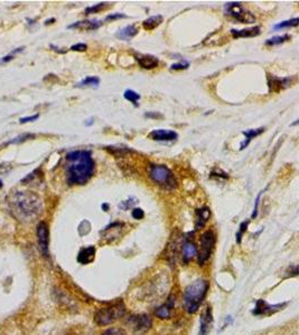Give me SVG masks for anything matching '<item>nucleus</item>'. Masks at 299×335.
Masks as SVG:
<instances>
[{
    "label": "nucleus",
    "instance_id": "obj_1",
    "mask_svg": "<svg viewBox=\"0 0 299 335\" xmlns=\"http://www.w3.org/2000/svg\"><path fill=\"white\" fill-rule=\"evenodd\" d=\"M64 168L68 184H84L93 176L94 161L86 150L71 151L65 156Z\"/></svg>",
    "mask_w": 299,
    "mask_h": 335
},
{
    "label": "nucleus",
    "instance_id": "obj_2",
    "mask_svg": "<svg viewBox=\"0 0 299 335\" xmlns=\"http://www.w3.org/2000/svg\"><path fill=\"white\" fill-rule=\"evenodd\" d=\"M8 206L17 220L33 221L42 212V200L32 191H16L8 199Z\"/></svg>",
    "mask_w": 299,
    "mask_h": 335
},
{
    "label": "nucleus",
    "instance_id": "obj_3",
    "mask_svg": "<svg viewBox=\"0 0 299 335\" xmlns=\"http://www.w3.org/2000/svg\"><path fill=\"white\" fill-rule=\"evenodd\" d=\"M208 289V283L204 279H197L188 285L184 292V306L187 313L194 314L205 298Z\"/></svg>",
    "mask_w": 299,
    "mask_h": 335
},
{
    "label": "nucleus",
    "instance_id": "obj_4",
    "mask_svg": "<svg viewBox=\"0 0 299 335\" xmlns=\"http://www.w3.org/2000/svg\"><path fill=\"white\" fill-rule=\"evenodd\" d=\"M149 178L154 183L165 190H174L177 188V180L173 172L164 164H152L149 168Z\"/></svg>",
    "mask_w": 299,
    "mask_h": 335
},
{
    "label": "nucleus",
    "instance_id": "obj_5",
    "mask_svg": "<svg viewBox=\"0 0 299 335\" xmlns=\"http://www.w3.org/2000/svg\"><path fill=\"white\" fill-rule=\"evenodd\" d=\"M126 307L123 302H118L112 305H109L106 307H101L99 309L94 315V322H96L99 326H106L110 324L114 323L119 318L125 315Z\"/></svg>",
    "mask_w": 299,
    "mask_h": 335
},
{
    "label": "nucleus",
    "instance_id": "obj_6",
    "mask_svg": "<svg viewBox=\"0 0 299 335\" xmlns=\"http://www.w3.org/2000/svg\"><path fill=\"white\" fill-rule=\"evenodd\" d=\"M224 14L226 16L232 17V18L241 22V24H252V22L256 21L254 15H252L250 11H248L243 7L241 3H226L224 5Z\"/></svg>",
    "mask_w": 299,
    "mask_h": 335
},
{
    "label": "nucleus",
    "instance_id": "obj_7",
    "mask_svg": "<svg viewBox=\"0 0 299 335\" xmlns=\"http://www.w3.org/2000/svg\"><path fill=\"white\" fill-rule=\"evenodd\" d=\"M215 234L212 230H207L202 234L201 243L197 250V259L199 265H204L210 259L215 246Z\"/></svg>",
    "mask_w": 299,
    "mask_h": 335
},
{
    "label": "nucleus",
    "instance_id": "obj_8",
    "mask_svg": "<svg viewBox=\"0 0 299 335\" xmlns=\"http://www.w3.org/2000/svg\"><path fill=\"white\" fill-rule=\"evenodd\" d=\"M127 324L131 327L132 331L136 334H145L152 328L153 322L152 318L146 314H140V315H131L128 320H127Z\"/></svg>",
    "mask_w": 299,
    "mask_h": 335
},
{
    "label": "nucleus",
    "instance_id": "obj_9",
    "mask_svg": "<svg viewBox=\"0 0 299 335\" xmlns=\"http://www.w3.org/2000/svg\"><path fill=\"white\" fill-rule=\"evenodd\" d=\"M36 233H37L38 247H40L41 253L43 254V256L48 257V255H49V251H48L49 231H48V226L45 221H41L40 223H38Z\"/></svg>",
    "mask_w": 299,
    "mask_h": 335
},
{
    "label": "nucleus",
    "instance_id": "obj_10",
    "mask_svg": "<svg viewBox=\"0 0 299 335\" xmlns=\"http://www.w3.org/2000/svg\"><path fill=\"white\" fill-rule=\"evenodd\" d=\"M285 304H277V305H270L263 299H259L256 304V309L252 311L253 315H271L275 314L276 312L282 310Z\"/></svg>",
    "mask_w": 299,
    "mask_h": 335
},
{
    "label": "nucleus",
    "instance_id": "obj_11",
    "mask_svg": "<svg viewBox=\"0 0 299 335\" xmlns=\"http://www.w3.org/2000/svg\"><path fill=\"white\" fill-rule=\"evenodd\" d=\"M199 335H207L211 332L212 326H213V313H212V307L207 306L206 310L201 316L199 320Z\"/></svg>",
    "mask_w": 299,
    "mask_h": 335
},
{
    "label": "nucleus",
    "instance_id": "obj_12",
    "mask_svg": "<svg viewBox=\"0 0 299 335\" xmlns=\"http://www.w3.org/2000/svg\"><path fill=\"white\" fill-rule=\"evenodd\" d=\"M149 138L155 140V141H174L178 138V134L173 130H165V128H158V130H153L149 133Z\"/></svg>",
    "mask_w": 299,
    "mask_h": 335
},
{
    "label": "nucleus",
    "instance_id": "obj_13",
    "mask_svg": "<svg viewBox=\"0 0 299 335\" xmlns=\"http://www.w3.org/2000/svg\"><path fill=\"white\" fill-rule=\"evenodd\" d=\"M175 306V296L170 295L167 302L162 306H159L158 309L155 311V314H156L157 317L162 318V320H165V318H169L171 315V311H173Z\"/></svg>",
    "mask_w": 299,
    "mask_h": 335
},
{
    "label": "nucleus",
    "instance_id": "obj_14",
    "mask_svg": "<svg viewBox=\"0 0 299 335\" xmlns=\"http://www.w3.org/2000/svg\"><path fill=\"white\" fill-rule=\"evenodd\" d=\"M135 58L142 69L152 70L158 66V58L156 56L146 55V54H136Z\"/></svg>",
    "mask_w": 299,
    "mask_h": 335
},
{
    "label": "nucleus",
    "instance_id": "obj_15",
    "mask_svg": "<svg viewBox=\"0 0 299 335\" xmlns=\"http://www.w3.org/2000/svg\"><path fill=\"white\" fill-rule=\"evenodd\" d=\"M102 25L101 20L98 19H87V20H82V21H76L74 24L68 26L69 29L71 28H75V29H81V30H96L100 26Z\"/></svg>",
    "mask_w": 299,
    "mask_h": 335
},
{
    "label": "nucleus",
    "instance_id": "obj_16",
    "mask_svg": "<svg viewBox=\"0 0 299 335\" xmlns=\"http://www.w3.org/2000/svg\"><path fill=\"white\" fill-rule=\"evenodd\" d=\"M197 253V248L195 244L192 240L186 239L184 244H183V260L184 262H188L194 258V256Z\"/></svg>",
    "mask_w": 299,
    "mask_h": 335
},
{
    "label": "nucleus",
    "instance_id": "obj_17",
    "mask_svg": "<svg viewBox=\"0 0 299 335\" xmlns=\"http://www.w3.org/2000/svg\"><path fill=\"white\" fill-rule=\"evenodd\" d=\"M260 27L256 26V27H250V28H246V29H240V30H236V29H231V34L232 36L234 38H249V37H256L258 35H260Z\"/></svg>",
    "mask_w": 299,
    "mask_h": 335
},
{
    "label": "nucleus",
    "instance_id": "obj_18",
    "mask_svg": "<svg viewBox=\"0 0 299 335\" xmlns=\"http://www.w3.org/2000/svg\"><path fill=\"white\" fill-rule=\"evenodd\" d=\"M210 216H211V211L207 208V207H204V208L197 209L196 211V220H195V229H201L204 226L206 225L207 220L210 219Z\"/></svg>",
    "mask_w": 299,
    "mask_h": 335
},
{
    "label": "nucleus",
    "instance_id": "obj_19",
    "mask_svg": "<svg viewBox=\"0 0 299 335\" xmlns=\"http://www.w3.org/2000/svg\"><path fill=\"white\" fill-rule=\"evenodd\" d=\"M290 83H291L290 78H279V77L273 76L271 81H269V87L271 91L279 92L282 88L289 86Z\"/></svg>",
    "mask_w": 299,
    "mask_h": 335
},
{
    "label": "nucleus",
    "instance_id": "obj_20",
    "mask_svg": "<svg viewBox=\"0 0 299 335\" xmlns=\"http://www.w3.org/2000/svg\"><path fill=\"white\" fill-rule=\"evenodd\" d=\"M94 255H96V248H94L93 246H90V247L83 248L80 251L79 256H77V260H79L81 264L86 265L94 259Z\"/></svg>",
    "mask_w": 299,
    "mask_h": 335
},
{
    "label": "nucleus",
    "instance_id": "obj_21",
    "mask_svg": "<svg viewBox=\"0 0 299 335\" xmlns=\"http://www.w3.org/2000/svg\"><path fill=\"white\" fill-rule=\"evenodd\" d=\"M137 34H138V28L135 25H128L115 34V37L123 39V41H129V39L134 38Z\"/></svg>",
    "mask_w": 299,
    "mask_h": 335
},
{
    "label": "nucleus",
    "instance_id": "obj_22",
    "mask_svg": "<svg viewBox=\"0 0 299 335\" xmlns=\"http://www.w3.org/2000/svg\"><path fill=\"white\" fill-rule=\"evenodd\" d=\"M264 132V127H259V128H251V130H247V131H243L242 134L246 137V140L243 141L240 145V150L246 149L249 143L251 142V140L254 139L256 137H259L260 134Z\"/></svg>",
    "mask_w": 299,
    "mask_h": 335
},
{
    "label": "nucleus",
    "instance_id": "obj_23",
    "mask_svg": "<svg viewBox=\"0 0 299 335\" xmlns=\"http://www.w3.org/2000/svg\"><path fill=\"white\" fill-rule=\"evenodd\" d=\"M162 22H163V16L156 15V16L149 17L148 19H146L142 22V26L147 30H153V29H155V28H157L160 24H162Z\"/></svg>",
    "mask_w": 299,
    "mask_h": 335
},
{
    "label": "nucleus",
    "instance_id": "obj_24",
    "mask_svg": "<svg viewBox=\"0 0 299 335\" xmlns=\"http://www.w3.org/2000/svg\"><path fill=\"white\" fill-rule=\"evenodd\" d=\"M100 84V78L97 76H87L76 84V87H98Z\"/></svg>",
    "mask_w": 299,
    "mask_h": 335
},
{
    "label": "nucleus",
    "instance_id": "obj_25",
    "mask_svg": "<svg viewBox=\"0 0 299 335\" xmlns=\"http://www.w3.org/2000/svg\"><path fill=\"white\" fill-rule=\"evenodd\" d=\"M124 97L131 102L135 106H138V100L140 99V95L138 94L137 92L132 91V89H126L125 93H124Z\"/></svg>",
    "mask_w": 299,
    "mask_h": 335
},
{
    "label": "nucleus",
    "instance_id": "obj_26",
    "mask_svg": "<svg viewBox=\"0 0 299 335\" xmlns=\"http://www.w3.org/2000/svg\"><path fill=\"white\" fill-rule=\"evenodd\" d=\"M290 38L289 35H282V36H275L273 38H269L265 41V45L267 46H276V45H280L282 43H285L286 41Z\"/></svg>",
    "mask_w": 299,
    "mask_h": 335
},
{
    "label": "nucleus",
    "instance_id": "obj_27",
    "mask_svg": "<svg viewBox=\"0 0 299 335\" xmlns=\"http://www.w3.org/2000/svg\"><path fill=\"white\" fill-rule=\"evenodd\" d=\"M298 22H299V19L298 18H293V19L281 21V22H279V24H277V25L274 26V29L275 30H279V29H284V28L296 27L298 25Z\"/></svg>",
    "mask_w": 299,
    "mask_h": 335
},
{
    "label": "nucleus",
    "instance_id": "obj_28",
    "mask_svg": "<svg viewBox=\"0 0 299 335\" xmlns=\"http://www.w3.org/2000/svg\"><path fill=\"white\" fill-rule=\"evenodd\" d=\"M35 138V134H31V133H27V134H21L19 137H16L14 138L12 141H9L8 144H20L27 140H31V139H34Z\"/></svg>",
    "mask_w": 299,
    "mask_h": 335
},
{
    "label": "nucleus",
    "instance_id": "obj_29",
    "mask_svg": "<svg viewBox=\"0 0 299 335\" xmlns=\"http://www.w3.org/2000/svg\"><path fill=\"white\" fill-rule=\"evenodd\" d=\"M23 50H24V47H19V48L14 49L13 52L10 53V54H8V55H6V56H4V57H3L2 59H0V63H2V64H6V63H8V61L13 60V59L15 58V55H16V54H17V53H21V52H23Z\"/></svg>",
    "mask_w": 299,
    "mask_h": 335
},
{
    "label": "nucleus",
    "instance_id": "obj_30",
    "mask_svg": "<svg viewBox=\"0 0 299 335\" xmlns=\"http://www.w3.org/2000/svg\"><path fill=\"white\" fill-rule=\"evenodd\" d=\"M106 5H107L106 3H100L98 5H94V6H92V7H87L84 13H85V15L97 14V13H99L100 10H102L104 7H106Z\"/></svg>",
    "mask_w": 299,
    "mask_h": 335
},
{
    "label": "nucleus",
    "instance_id": "obj_31",
    "mask_svg": "<svg viewBox=\"0 0 299 335\" xmlns=\"http://www.w3.org/2000/svg\"><path fill=\"white\" fill-rule=\"evenodd\" d=\"M248 226H249V221H243L240 225L239 231H237V233H236V243L237 244H241V238L243 236V233L247 231Z\"/></svg>",
    "mask_w": 299,
    "mask_h": 335
},
{
    "label": "nucleus",
    "instance_id": "obj_32",
    "mask_svg": "<svg viewBox=\"0 0 299 335\" xmlns=\"http://www.w3.org/2000/svg\"><path fill=\"white\" fill-rule=\"evenodd\" d=\"M102 335H126V333L124 329H121V328L111 327V328H108L107 331H104Z\"/></svg>",
    "mask_w": 299,
    "mask_h": 335
},
{
    "label": "nucleus",
    "instance_id": "obj_33",
    "mask_svg": "<svg viewBox=\"0 0 299 335\" xmlns=\"http://www.w3.org/2000/svg\"><path fill=\"white\" fill-rule=\"evenodd\" d=\"M190 67V63L188 61H182V63H176L170 66V70L173 71H181V70H186Z\"/></svg>",
    "mask_w": 299,
    "mask_h": 335
},
{
    "label": "nucleus",
    "instance_id": "obj_34",
    "mask_svg": "<svg viewBox=\"0 0 299 335\" xmlns=\"http://www.w3.org/2000/svg\"><path fill=\"white\" fill-rule=\"evenodd\" d=\"M131 216H132V218H135V219L140 220L143 217H145V212H143V210L141 208H134V210H132V212H131Z\"/></svg>",
    "mask_w": 299,
    "mask_h": 335
},
{
    "label": "nucleus",
    "instance_id": "obj_35",
    "mask_svg": "<svg viewBox=\"0 0 299 335\" xmlns=\"http://www.w3.org/2000/svg\"><path fill=\"white\" fill-rule=\"evenodd\" d=\"M262 192H263V191H260V193L258 194V197H257V199H256V204H254L253 212H252V215H251V218H252V219H254V218H257V216H258V211H259V205H260V199H261Z\"/></svg>",
    "mask_w": 299,
    "mask_h": 335
},
{
    "label": "nucleus",
    "instance_id": "obj_36",
    "mask_svg": "<svg viewBox=\"0 0 299 335\" xmlns=\"http://www.w3.org/2000/svg\"><path fill=\"white\" fill-rule=\"evenodd\" d=\"M70 49L73 50V52H84V50L87 49V45L83 44V43H79V44L73 45V46H71Z\"/></svg>",
    "mask_w": 299,
    "mask_h": 335
},
{
    "label": "nucleus",
    "instance_id": "obj_37",
    "mask_svg": "<svg viewBox=\"0 0 299 335\" xmlns=\"http://www.w3.org/2000/svg\"><path fill=\"white\" fill-rule=\"evenodd\" d=\"M38 117H40V114H34V115H31V116H25V117H21L19 120L20 124H25V123H29V122H34L36 121Z\"/></svg>",
    "mask_w": 299,
    "mask_h": 335
},
{
    "label": "nucleus",
    "instance_id": "obj_38",
    "mask_svg": "<svg viewBox=\"0 0 299 335\" xmlns=\"http://www.w3.org/2000/svg\"><path fill=\"white\" fill-rule=\"evenodd\" d=\"M120 18H127V15H124V14H111V15H108L106 17V20H115V19H120Z\"/></svg>",
    "mask_w": 299,
    "mask_h": 335
},
{
    "label": "nucleus",
    "instance_id": "obj_39",
    "mask_svg": "<svg viewBox=\"0 0 299 335\" xmlns=\"http://www.w3.org/2000/svg\"><path fill=\"white\" fill-rule=\"evenodd\" d=\"M135 204H136V199L134 201H131V203H128V200L123 201V203L119 204V208L124 209V210H128V208H130V207H132V205H135Z\"/></svg>",
    "mask_w": 299,
    "mask_h": 335
},
{
    "label": "nucleus",
    "instance_id": "obj_40",
    "mask_svg": "<svg viewBox=\"0 0 299 335\" xmlns=\"http://www.w3.org/2000/svg\"><path fill=\"white\" fill-rule=\"evenodd\" d=\"M146 117H154V119H157V117H163L162 114H155V113H146L145 114Z\"/></svg>",
    "mask_w": 299,
    "mask_h": 335
},
{
    "label": "nucleus",
    "instance_id": "obj_41",
    "mask_svg": "<svg viewBox=\"0 0 299 335\" xmlns=\"http://www.w3.org/2000/svg\"><path fill=\"white\" fill-rule=\"evenodd\" d=\"M54 21H55V19H54V18H52V19H48V20H46V21H45V25H51V24H53Z\"/></svg>",
    "mask_w": 299,
    "mask_h": 335
},
{
    "label": "nucleus",
    "instance_id": "obj_42",
    "mask_svg": "<svg viewBox=\"0 0 299 335\" xmlns=\"http://www.w3.org/2000/svg\"><path fill=\"white\" fill-rule=\"evenodd\" d=\"M108 208H109L108 204H103V205H102V209H103L104 211H108Z\"/></svg>",
    "mask_w": 299,
    "mask_h": 335
},
{
    "label": "nucleus",
    "instance_id": "obj_43",
    "mask_svg": "<svg viewBox=\"0 0 299 335\" xmlns=\"http://www.w3.org/2000/svg\"><path fill=\"white\" fill-rule=\"evenodd\" d=\"M3 186H4V184H3V181H2V180H0V189H2V188H3Z\"/></svg>",
    "mask_w": 299,
    "mask_h": 335
}]
</instances>
